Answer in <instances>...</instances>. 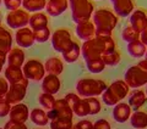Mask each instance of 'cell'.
<instances>
[{"label": "cell", "instance_id": "ee69618b", "mask_svg": "<svg viewBox=\"0 0 147 129\" xmlns=\"http://www.w3.org/2000/svg\"><path fill=\"white\" fill-rule=\"evenodd\" d=\"M93 129H110V123L107 119H98L93 123Z\"/></svg>", "mask_w": 147, "mask_h": 129}, {"label": "cell", "instance_id": "8992f818", "mask_svg": "<svg viewBox=\"0 0 147 129\" xmlns=\"http://www.w3.org/2000/svg\"><path fill=\"white\" fill-rule=\"evenodd\" d=\"M124 80L129 85V88L137 89L147 84V72L139 64H134L126 70L124 74Z\"/></svg>", "mask_w": 147, "mask_h": 129}, {"label": "cell", "instance_id": "f1b7e54d", "mask_svg": "<svg viewBox=\"0 0 147 129\" xmlns=\"http://www.w3.org/2000/svg\"><path fill=\"white\" fill-rule=\"evenodd\" d=\"M30 118L38 127H44L49 124V118L47 116V112L43 108H33L30 113Z\"/></svg>", "mask_w": 147, "mask_h": 129}, {"label": "cell", "instance_id": "52a82bcc", "mask_svg": "<svg viewBox=\"0 0 147 129\" xmlns=\"http://www.w3.org/2000/svg\"><path fill=\"white\" fill-rule=\"evenodd\" d=\"M52 40V47L57 53L64 54L66 50L70 49L72 45V38H71V33L65 28H60L57 29L50 37Z\"/></svg>", "mask_w": 147, "mask_h": 129}, {"label": "cell", "instance_id": "cb8c5ba5", "mask_svg": "<svg viewBox=\"0 0 147 129\" xmlns=\"http://www.w3.org/2000/svg\"><path fill=\"white\" fill-rule=\"evenodd\" d=\"M147 101V96L145 94L144 90H135L134 93H131V95L129 96L127 104L131 107V110L137 111L139 108H141Z\"/></svg>", "mask_w": 147, "mask_h": 129}, {"label": "cell", "instance_id": "1f68e13d", "mask_svg": "<svg viewBox=\"0 0 147 129\" xmlns=\"http://www.w3.org/2000/svg\"><path fill=\"white\" fill-rule=\"evenodd\" d=\"M100 59H102V61L104 62L105 66L114 67V66H117V64L120 62L121 55H120V53H119L118 50H114V51H112V53L102 55V57H100Z\"/></svg>", "mask_w": 147, "mask_h": 129}, {"label": "cell", "instance_id": "8fae6325", "mask_svg": "<svg viewBox=\"0 0 147 129\" xmlns=\"http://www.w3.org/2000/svg\"><path fill=\"white\" fill-rule=\"evenodd\" d=\"M66 102L69 104V106L71 107L74 114L79 117H85L88 114V111H87V106L84 99H81L77 94H74V93H69L65 95Z\"/></svg>", "mask_w": 147, "mask_h": 129}, {"label": "cell", "instance_id": "7a4b0ae2", "mask_svg": "<svg viewBox=\"0 0 147 129\" xmlns=\"http://www.w3.org/2000/svg\"><path fill=\"white\" fill-rule=\"evenodd\" d=\"M92 18L96 27V37L112 35L113 29L118 25V16L108 9H98L93 12Z\"/></svg>", "mask_w": 147, "mask_h": 129}, {"label": "cell", "instance_id": "ffe728a7", "mask_svg": "<svg viewBox=\"0 0 147 129\" xmlns=\"http://www.w3.org/2000/svg\"><path fill=\"white\" fill-rule=\"evenodd\" d=\"M12 49V35L6 28L0 27V56H7L9 51Z\"/></svg>", "mask_w": 147, "mask_h": 129}, {"label": "cell", "instance_id": "4fadbf2b", "mask_svg": "<svg viewBox=\"0 0 147 129\" xmlns=\"http://www.w3.org/2000/svg\"><path fill=\"white\" fill-rule=\"evenodd\" d=\"M61 88V82L59 76H54V74H47L44 76L42 79V90L43 93L47 94H57Z\"/></svg>", "mask_w": 147, "mask_h": 129}, {"label": "cell", "instance_id": "5bb4252c", "mask_svg": "<svg viewBox=\"0 0 147 129\" xmlns=\"http://www.w3.org/2000/svg\"><path fill=\"white\" fill-rule=\"evenodd\" d=\"M130 26L139 33L147 28V13L144 10H134L130 13Z\"/></svg>", "mask_w": 147, "mask_h": 129}, {"label": "cell", "instance_id": "d590c367", "mask_svg": "<svg viewBox=\"0 0 147 129\" xmlns=\"http://www.w3.org/2000/svg\"><path fill=\"white\" fill-rule=\"evenodd\" d=\"M86 67H87V70H88L91 73H94V74H97V73H100V72L104 71L105 64L102 61V59H96V60L87 61L86 62Z\"/></svg>", "mask_w": 147, "mask_h": 129}, {"label": "cell", "instance_id": "f907efd6", "mask_svg": "<svg viewBox=\"0 0 147 129\" xmlns=\"http://www.w3.org/2000/svg\"><path fill=\"white\" fill-rule=\"evenodd\" d=\"M1 3H3V0H0V5H1Z\"/></svg>", "mask_w": 147, "mask_h": 129}, {"label": "cell", "instance_id": "2e32d148", "mask_svg": "<svg viewBox=\"0 0 147 129\" xmlns=\"http://www.w3.org/2000/svg\"><path fill=\"white\" fill-rule=\"evenodd\" d=\"M132 113L131 107L127 102H119L114 106L113 108V119L118 123H125L127 119H130V116Z\"/></svg>", "mask_w": 147, "mask_h": 129}, {"label": "cell", "instance_id": "7402d4cb", "mask_svg": "<svg viewBox=\"0 0 147 129\" xmlns=\"http://www.w3.org/2000/svg\"><path fill=\"white\" fill-rule=\"evenodd\" d=\"M54 111L57 112L58 117L57 118H67V119H72L74 117V112L71 107L69 106V104L66 102L65 99H59L55 100L54 104Z\"/></svg>", "mask_w": 147, "mask_h": 129}, {"label": "cell", "instance_id": "44dd1931", "mask_svg": "<svg viewBox=\"0 0 147 129\" xmlns=\"http://www.w3.org/2000/svg\"><path fill=\"white\" fill-rule=\"evenodd\" d=\"M7 66L22 67L25 63V53L21 48H12L6 56Z\"/></svg>", "mask_w": 147, "mask_h": 129}, {"label": "cell", "instance_id": "9a60e30c", "mask_svg": "<svg viewBox=\"0 0 147 129\" xmlns=\"http://www.w3.org/2000/svg\"><path fill=\"white\" fill-rule=\"evenodd\" d=\"M75 32H76V35L84 41H87V40H90V39L96 37V27H94L92 21L77 23Z\"/></svg>", "mask_w": 147, "mask_h": 129}, {"label": "cell", "instance_id": "6da1fadb", "mask_svg": "<svg viewBox=\"0 0 147 129\" xmlns=\"http://www.w3.org/2000/svg\"><path fill=\"white\" fill-rule=\"evenodd\" d=\"M115 50V43L112 35L107 37H94L81 45V55L85 62L91 60L100 59L102 55L112 53Z\"/></svg>", "mask_w": 147, "mask_h": 129}, {"label": "cell", "instance_id": "7c38bea8", "mask_svg": "<svg viewBox=\"0 0 147 129\" xmlns=\"http://www.w3.org/2000/svg\"><path fill=\"white\" fill-rule=\"evenodd\" d=\"M15 40L16 44L18 45V48H31L32 45L36 43L34 34L30 27H24L16 31L15 34Z\"/></svg>", "mask_w": 147, "mask_h": 129}, {"label": "cell", "instance_id": "f546056e", "mask_svg": "<svg viewBox=\"0 0 147 129\" xmlns=\"http://www.w3.org/2000/svg\"><path fill=\"white\" fill-rule=\"evenodd\" d=\"M47 5V0H22V5L24 10L27 12H40L45 9Z\"/></svg>", "mask_w": 147, "mask_h": 129}, {"label": "cell", "instance_id": "ab89813d", "mask_svg": "<svg viewBox=\"0 0 147 129\" xmlns=\"http://www.w3.org/2000/svg\"><path fill=\"white\" fill-rule=\"evenodd\" d=\"M3 1L9 11L17 10V9H20V6L22 5V0H3Z\"/></svg>", "mask_w": 147, "mask_h": 129}, {"label": "cell", "instance_id": "db71d44e", "mask_svg": "<svg viewBox=\"0 0 147 129\" xmlns=\"http://www.w3.org/2000/svg\"><path fill=\"white\" fill-rule=\"evenodd\" d=\"M37 129H40V128H37Z\"/></svg>", "mask_w": 147, "mask_h": 129}, {"label": "cell", "instance_id": "836d02e7", "mask_svg": "<svg viewBox=\"0 0 147 129\" xmlns=\"http://www.w3.org/2000/svg\"><path fill=\"white\" fill-rule=\"evenodd\" d=\"M86 106H87V111H88V114H97L102 106H100L99 100L96 98V96H92V98H84Z\"/></svg>", "mask_w": 147, "mask_h": 129}, {"label": "cell", "instance_id": "ac0fdd59", "mask_svg": "<svg viewBox=\"0 0 147 129\" xmlns=\"http://www.w3.org/2000/svg\"><path fill=\"white\" fill-rule=\"evenodd\" d=\"M9 116H10V121L25 123L27 119L30 118V110H28V107H27V105L20 102V104H16V105L11 106Z\"/></svg>", "mask_w": 147, "mask_h": 129}, {"label": "cell", "instance_id": "603a6c76", "mask_svg": "<svg viewBox=\"0 0 147 129\" xmlns=\"http://www.w3.org/2000/svg\"><path fill=\"white\" fill-rule=\"evenodd\" d=\"M44 70L48 74L59 76L64 71V62L59 57H50L44 63Z\"/></svg>", "mask_w": 147, "mask_h": 129}, {"label": "cell", "instance_id": "30bf717a", "mask_svg": "<svg viewBox=\"0 0 147 129\" xmlns=\"http://www.w3.org/2000/svg\"><path fill=\"white\" fill-rule=\"evenodd\" d=\"M30 13L24 9H17V10L10 11L6 15V25L12 29L24 28L30 23Z\"/></svg>", "mask_w": 147, "mask_h": 129}, {"label": "cell", "instance_id": "681fc988", "mask_svg": "<svg viewBox=\"0 0 147 129\" xmlns=\"http://www.w3.org/2000/svg\"><path fill=\"white\" fill-rule=\"evenodd\" d=\"M145 94H146V96H147V88H146V90H145Z\"/></svg>", "mask_w": 147, "mask_h": 129}, {"label": "cell", "instance_id": "7bdbcfd3", "mask_svg": "<svg viewBox=\"0 0 147 129\" xmlns=\"http://www.w3.org/2000/svg\"><path fill=\"white\" fill-rule=\"evenodd\" d=\"M75 129H93V123L88 119H82L79 123H76V126H74Z\"/></svg>", "mask_w": 147, "mask_h": 129}, {"label": "cell", "instance_id": "e575fe53", "mask_svg": "<svg viewBox=\"0 0 147 129\" xmlns=\"http://www.w3.org/2000/svg\"><path fill=\"white\" fill-rule=\"evenodd\" d=\"M121 38L124 41H126V43H131V41L140 39V33L136 29L132 28L131 26H127L121 32Z\"/></svg>", "mask_w": 147, "mask_h": 129}, {"label": "cell", "instance_id": "e0dca14e", "mask_svg": "<svg viewBox=\"0 0 147 129\" xmlns=\"http://www.w3.org/2000/svg\"><path fill=\"white\" fill-rule=\"evenodd\" d=\"M113 4L114 13L120 17H127L134 11V0H110Z\"/></svg>", "mask_w": 147, "mask_h": 129}, {"label": "cell", "instance_id": "c3c4849f", "mask_svg": "<svg viewBox=\"0 0 147 129\" xmlns=\"http://www.w3.org/2000/svg\"><path fill=\"white\" fill-rule=\"evenodd\" d=\"M0 27H1V17H0Z\"/></svg>", "mask_w": 147, "mask_h": 129}, {"label": "cell", "instance_id": "d4e9b609", "mask_svg": "<svg viewBox=\"0 0 147 129\" xmlns=\"http://www.w3.org/2000/svg\"><path fill=\"white\" fill-rule=\"evenodd\" d=\"M126 49H127L129 55L134 59H140L142 56H145V54L147 51L146 45L142 43L140 39L135 40V41H131V43H127Z\"/></svg>", "mask_w": 147, "mask_h": 129}, {"label": "cell", "instance_id": "5b68a950", "mask_svg": "<svg viewBox=\"0 0 147 129\" xmlns=\"http://www.w3.org/2000/svg\"><path fill=\"white\" fill-rule=\"evenodd\" d=\"M104 80L94 79V78H82L76 83V91L82 98H92V96L102 95L107 89Z\"/></svg>", "mask_w": 147, "mask_h": 129}, {"label": "cell", "instance_id": "74e56055", "mask_svg": "<svg viewBox=\"0 0 147 129\" xmlns=\"http://www.w3.org/2000/svg\"><path fill=\"white\" fill-rule=\"evenodd\" d=\"M39 104L42 105V107L45 110H52L54 107V104H55V98L54 95L52 94H47V93H43L39 95Z\"/></svg>", "mask_w": 147, "mask_h": 129}, {"label": "cell", "instance_id": "f5cc1de1", "mask_svg": "<svg viewBox=\"0 0 147 129\" xmlns=\"http://www.w3.org/2000/svg\"><path fill=\"white\" fill-rule=\"evenodd\" d=\"M0 129H4V128H0Z\"/></svg>", "mask_w": 147, "mask_h": 129}, {"label": "cell", "instance_id": "8d00e7d4", "mask_svg": "<svg viewBox=\"0 0 147 129\" xmlns=\"http://www.w3.org/2000/svg\"><path fill=\"white\" fill-rule=\"evenodd\" d=\"M33 34H34V39H36L37 43H45V41H48L49 38L52 37L49 27H44V28H40V29H36V31H33Z\"/></svg>", "mask_w": 147, "mask_h": 129}, {"label": "cell", "instance_id": "b9f144b4", "mask_svg": "<svg viewBox=\"0 0 147 129\" xmlns=\"http://www.w3.org/2000/svg\"><path fill=\"white\" fill-rule=\"evenodd\" d=\"M4 129H28L27 128V126L25 123L22 122H13V121H9L5 123V127H4Z\"/></svg>", "mask_w": 147, "mask_h": 129}, {"label": "cell", "instance_id": "83f0119b", "mask_svg": "<svg viewBox=\"0 0 147 129\" xmlns=\"http://www.w3.org/2000/svg\"><path fill=\"white\" fill-rule=\"evenodd\" d=\"M130 124L135 129H145L147 128V112L135 111L130 116Z\"/></svg>", "mask_w": 147, "mask_h": 129}, {"label": "cell", "instance_id": "4dcf8cb0", "mask_svg": "<svg viewBox=\"0 0 147 129\" xmlns=\"http://www.w3.org/2000/svg\"><path fill=\"white\" fill-rule=\"evenodd\" d=\"M80 55H81V47L77 43L74 41L72 45L70 47V49L66 50V51L63 54V59H64V61H66L69 63H72V62H75V61L79 60Z\"/></svg>", "mask_w": 147, "mask_h": 129}, {"label": "cell", "instance_id": "d6986e66", "mask_svg": "<svg viewBox=\"0 0 147 129\" xmlns=\"http://www.w3.org/2000/svg\"><path fill=\"white\" fill-rule=\"evenodd\" d=\"M69 7V0H48L45 10L49 16L58 17L63 15Z\"/></svg>", "mask_w": 147, "mask_h": 129}, {"label": "cell", "instance_id": "ba28073f", "mask_svg": "<svg viewBox=\"0 0 147 129\" xmlns=\"http://www.w3.org/2000/svg\"><path fill=\"white\" fill-rule=\"evenodd\" d=\"M28 82L30 80L27 79V78H24V79H21L20 82L10 84L9 91L4 99H5L11 106L20 104L26 96V91H27V88H28Z\"/></svg>", "mask_w": 147, "mask_h": 129}, {"label": "cell", "instance_id": "3957f363", "mask_svg": "<svg viewBox=\"0 0 147 129\" xmlns=\"http://www.w3.org/2000/svg\"><path fill=\"white\" fill-rule=\"evenodd\" d=\"M129 85L125 83V80L118 79L113 82L112 84L107 86V89L102 94V101L107 106H115L117 104L121 102L129 94Z\"/></svg>", "mask_w": 147, "mask_h": 129}, {"label": "cell", "instance_id": "484cf974", "mask_svg": "<svg viewBox=\"0 0 147 129\" xmlns=\"http://www.w3.org/2000/svg\"><path fill=\"white\" fill-rule=\"evenodd\" d=\"M48 16L43 12H34L33 15L30 17V28L32 31L36 29H40L44 28V27H48Z\"/></svg>", "mask_w": 147, "mask_h": 129}, {"label": "cell", "instance_id": "7dc6e473", "mask_svg": "<svg viewBox=\"0 0 147 129\" xmlns=\"http://www.w3.org/2000/svg\"><path fill=\"white\" fill-rule=\"evenodd\" d=\"M145 60L147 61V51H146V54H145Z\"/></svg>", "mask_w": 147, "mask_h": 129}, {"label": "cell", "instance_id": "d6a6232c", "mask_svg": "<svg viewBox=\"0 0 147 129\" xmlns=\"http://www.w3.org/2000/svg\"><path fill=\"white\" fill-rule=\"evenodd\" d=\"M50 129H71L74 127L72 119L67 118H55L53 121H49Z\"/></svg>", "mask_w": 147, "mask_h": 129}, {"label": "cell", "instance_id": "f6af8a7d", "mask_svg": "<svg viewBox=\"0 0 147 129\" xmlns=\"http://www.w3.org/2000/svg\"><path fill=\"white\" fill-rule=\"evenodd\" d=\"M140 40L146 45V48H147V28L140 33Z\"/></svg>", "mask_w": 147, "mask_h": 129}, {"label": "cell", "instance_id": "f35d334b", "mask_svg": "<svg viewBox=\"0 0 147 129\" xmlns=\"http://www.w3.org/2000/svg\"><path fill=\"white\" fill-rule=\"evenodd\" d=\"M10 110H11V105L5 99H0V118L9 116Z\"/></svg>", "mask_w": 147, "mask_h": 129}, {"label": "cell", "instance_id": "277c9868", "mask_svg": "<svg viewBox=\"0 0 147 129\" xmlns=\"http://www.w3.org/2000/svg\"><path fill=\"white\" fill-rule=\"evenodd\" d=\"M71 17L75 23H82L91 20L94 12V5L91 0H69Z\"/></svg>", "mask_w": 147, "mask_h": 129}, {"label": "cell", "instance_id": "816d5d0a", "mask_svg": "<svg viewBox=\"0 0 147 129\" xmlns=\"http://www.w3.org/2000/svg\"><path fill=\"white\" fill-rule=\"evenodd\" d=\"M71 129H75V128H74V127H72V128H71Z\"/></svg>", "mask_w": 147, "mask_h": 129}, {"label": "cell", "instance_id": "9c48e42d", "mask_svg": "<svg viewBox=\"0 0 147 129\" xmlns=\"http://www.w3.org/2000/svg\"><path fill=\"white\" fill-rule=\"evenodd\" d=\"M22 71H24L25 78H27L28 80H32V82L42 80L45 76L44 64L34 59L28 60L27 62H25L24 66H22Z\"/></svg>", "mask_w": 147, "mask_h": 129}, {"label": "cell", "instance_id": "bcb514c9", "mask_svg": "<svg viewBox=\"0 0 147 129\" xmlns=\"http://www.w3.org/2000/svg\"><path fill=\"white\" fill-rule=\"evenodd\" d=\"M5 62H6V57L0 56V73H1V71H3V67H4V64H5Z\"/></svg>", "mask_w": 147, "mask_h": 129}, {"label": "cell", "instance_id": "4316f807", "mask_svg": "<svg viewBox=\"0 0 147 129\" xmlns=\"http://www.w3.org/2000/svg\"><path fill=\"white\" fill-rule=\"evenodd\" d=\"M4 74H5V79L9 82V84H13V83L20 82L25 78L22 68L15 66H7L4 71Z\"/></svg>", "mask_w": 147, "mask_h": 129}, {"label": "cell", "instance_id": "60d3db41", "mask_svg": "<svg viewBox=\"0 0 147 129\" xmlns=\"http://www.w3.org/2000/svg\"><path fill=\"white\" fill-rule=\"evenodd\" d=\"M9 86H10V84H9V82L5 79V77L4 78L0 77V99L5 98V95L9 91Z\"/></svg>", "mask_w": 147, "mask_h": 129}]
</instances>
